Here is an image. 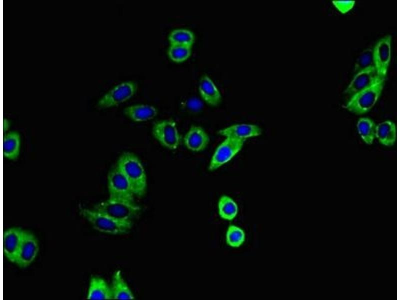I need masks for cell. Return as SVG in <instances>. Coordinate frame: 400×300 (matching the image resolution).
<instances>
[{
    "label": "cell",
    "instance_id": "6da1fadb",
    "mask_svg": "<svg viewBox=\"0 0 400 300\" xmlns=\"http://www.w3.org/2000/svg\"><path fill=\"white\" fill-rule=\"evenodd\" d=\"M116 165L128 181L134 195L143 196L146 190L147 180L139 158L131 152H124L119 157Z\"/></svg>",
    "mask_w": 400,
    "mask_h": 300
},
{
    "label": "cell",
    "instance_id": "7a4b0ae2",
    "mask_svg": "<svg viewBox=\"0 0 400 300\" xmlns=\"http://www.w3.org/2000/svg\"><path fill=\"white\" fill-rule=\"evenodd\" d=\"M385 79L378 78L370 86L350 97L345 107L356 114L368 112L379 98L384 86Z\"/></svg>",
    "mask_w": 400,
    "mask_h": 300
},
{
    "label": "cell",
    "instance_id": "3957f363",
    "mask_svg": "<svg viewBox=\"0 0 400 300\" xmlns=\"http://www.w3.org/2000/svg\"><path fill=\"white\" fill-rule=\"evenodd\" d=\"M80 214L94 229L105 234H126L130 230L132 224V222L118 220L94 210L82 208Z\"/></svg>",
    "mask_w": 400,
    "mask_h": 300
},
{
    "label": "cell",
    "instance_id": "277c9868",
    "mask_svg": "<svg viewBox=\"0 0 400 300\" xmlns=\"http://www.w3.org/2000/svg\"><path fill=\"white\" fill-rule=\"evenodd\" d=\"M94 210L118 220L132 222L140 208L134 202L108 198L96 204Z\"/></svg>",
    "mask_w": 400,
    "mask_h": 300
},
{
    "label": "cell",
    "instance_id": "5b68a950",
    "mask_svg": "<svg viewBox=\"0 0 400 300\" xmlns=\"http://www.w3.org/2000/svg\"><path fill=\"white\" fill-rule=\"evenodd\" d=\"M152 133L161 145L170 150L177 149L182 141L176 123L172 119L156 122L152 126Z\"/></svg>",
    "mask_w": 400,
    "mask_h": 300
},
{
    "label": "cell",
    "instance_id": "8992f818",
    "mask_svg": "<svg viewBox=\"0 0 400 300\" xmlns=\"http://www.w3.org/2000/svg\"><path fill=\"white\" fill-rule=\"evenodd\" d=\"M109 198L134 202V194L131 186L118 168L116 165L108 176Z\"/></svg>",
    "mask_w": 400,
    "mask_h": 300
},
{
    "label": "cell",
    "instance_id": "52a82bcc",
    "mask_svg": "<svg viewBox=\"0 0 400 300\" xmlns=\"http://www.w3.org/2000/svg\"><path fill=\"white\" fill-rule=\"evenodd\" d=\"M244 140L226 137L216 149L208 165L210 171L216 170L230 161L242 148Z\"/></svg>",
    "mask_w": 400,
    "mask_h": 300
},
{
    "label": "cell",
    "instance_id": "ba28073f",
    "mask_svg": "<svg viewBox=\"0 0 400 300\" xmlns=\"http://www.w3.org/2000/svg\"><path fill=\"white\" fill-rule=\"evenodd\" d=\"M137 87L136 83L133 81L118 84L100 98L98 105L104 108L118 106L131 98L136 93Z\"/></svg>",
    "mask_w": 400,
    "mask_h": 300
},
{
    "label": "cell",
    "instance_id": "9c48e42d",
    "mask_svg": "<svg viewBox=\"0 0 400 300\" xmlns=\"http://www.w3.org/2000/svg\"><path fill=\"white\" fill-rule=\"evenodd\" d=\"M392 36L386 35L380 39L372 48L374 68L377 76L386 78L391 58Z\"/></svg>",
    "mask_w": 400,
    "mask_h": 300
},
{
    "label": "cell",
    "instance_id": "30bf717a",
    "mask_svg": "<svg viewBox=\"0 0 400 300\" xmlns=\"http://www.w3.org/2000/svg\"><path fill=\"white\" fill-rule=\"evenodd\" d=\"M38 250L39 245L36 237L32 232L24 230L14 263L22 268L28 267L35 260Z\"/></svg>",
    "mask_w": 400,
    "mask_h": 300
},
{
    "label": "cell",
    "instance_id": "8fae6325",
    "mask_svg": "<svg viewBox=\"0 0 400 300\" xmlns=\"http://www.w3.org/2000/svg\"><path fill=\"white\" fill-rule=\"evenodd\" d=\"M24 230L20 228H11L6 230L3 234L4 254L10 262L14 263L20 248Z\"/></svg>",
    "mask_w": 400,
    "mask_h": 300
},
{
    "label": "cell",
    "instance_id": "7c38bea8",
    "mask_svg": "<svg viewBox=\"0 0 400 300\" xmlns=\"http://www.w3.org/2000/svg\"><path fill=\"white\" fill-rule=\"evenodd\" d=\"M210 138L205 130L200 126H192L183 138L184 146L190 150L200 152L208 146Z\"/></svg>",
    "mask_w": 400,
    "mask_h": 300
},
{
    "label": "cell",
    "instance_id": "4fadbf2b",
    "mask_svg": "<svg viewBox=\"0 0 400 300\" xmlns=\"http://www.w3.org/2000/svg\"><path fill=\"white\" fill-rule=\"evenodd\" d=\"M378 78L374 68L358 72L354 74L352 80L345 90L344 93L350 98L370 86Z\"/></svg>",
    "mask_w": 400,
    "mask_h": 300
},
{
    "label": "cell",
    "instance_id": "5bb4252c",
    "mask_svg": "<svg viewBox=\"0 0 400 300\" xmlns=\"http://www.w3.org/2000/svg\"><path fill=\"white\" fill-rule=\"evenodd\" d=\"M262 130L258 126L252 124H241L232 125L218 132L220 135L246 140V139L256 137L262 134Z\"/></svg>",
    "mask_w": 400,
    "mask_h": 300
},
{
    "label": "cell",
    "instance_id": "9a60e30c",
    "mask_svg": "<svg viewBox=\"0 0 400 300\" xmlns=\"http://www.w3.org/2000/svg\"><path fill=\"white\" fill-rule=\"evenodd\" d=\"M198 91L202 98L209 105L218 106L222 101V96L217 86L206 74L200 78Z\"/></svg>",
    "mask_w": 400,
    "mask_h": 300
},
{
    "label": "cell",
    "instance_id": "2e32d148",
    "mask_svg": "<svg viewBox=\"0 0 400 300\" xmlns=\"http://www.w3.org/2000/svg\"><path fill=\"white\" fill-rule=\"evenodd\" d=\"M124 112L132 120L142 122L153 119L158 114V110L153 106L136 104L126 108Z\"/></svg>",
    "mask_w": 400,
    "mask_h": 300
},
{
    "label": "cell",
    "instance_id": "e0dca14e",
    "mask_svg": "<svg viewBox=\"0 0 400 300\" xmlns=\"http://www.w3.org/2000/svg\"><path fill=\"white\" fill-rule=\"evenodd\" d=\"M87 299L90 300H112L111 286L102 278H91L87 294Z\"/></svg>",
    "mask_w": 400,
    "mask_h": 300
},
{
    "label": "cell",
    "instance_id": "ac0fdd59",
    "mask_svg": "<svg viewBox=\"0 0 400 300\" xmlns=\"http://www.w3.org/2000/svg\"><path fill=\"white\" fill-rule=\"evenodd\" d=\"M111 289L114 300H134L135 297L124 281L120 270L113 275Z\"/></svg>",
    "mask_w": 400,
    "mask_h": 300
},
{
    "label": "cell",
    "instance_id": "d6986e66",
    "mask_svg": "<svg viewBox=\"0 0 400 300\" xmlns=\"http://www.w3.org/2000/svg\"><path fill=\"white\" fill-rule=\"evenodd\" d=\"M396 130L395 124L390 120H386L376 126V138L386 146H392L396 140Z\"/></svg>",
    "mask_w": 400,
    "mask_h": 300
},
{
    "label": "cell",
    "instance_id": "ffe728a7",
    "mask_svg": "<svg viewBox=\"0 0 400 300\" xmlns=\"http://www.w3.org/2000/svg\"><path fill=\"white\" fill-rule=\"evenodd\" d=\"M20 138L16 132H10L4 134L3 140V154L4 157L10 160H16L20 152Z\"/></svg>",
    "mask_w": 400,
    "mask_h": 300
},
{
    "label": "cell",
    "instance_id": "44dd1931",
    "mask_svg": "<svg viewBox=\"0 0 400 300\" xmlns=\"http://www.w3.org/2000/svg\"><path fill=\"white\" fill-rule=\"evenodd\" d=\"M376 126L374 122L368 118H361L358 122L357 128L364 142L372 144L376 138Z\"/></svg>",
    "mask_w": 400,
    "mask_h": 300
},
{
    "label": "cell",
    "instance_id": "7402d4cb",
    "mask_svg": "<svg viewBox=\"0 0 400 300\" xmlns=\"http://www.w3.org/2000/svg\"><path fill=\"white\" fill-rule=\"evenodd\" d=\"M168 40L170 44H179L192 46L194 42V32L186 28H176L170 33Z\"/></svg>",
    "mask_w": 400,
    "mask_h": 300
},
{
    "label": "cell",
    "instance_id": "603a6c76",
    "mask_svg": "<svg viewBox=\"0 0 400 300\" xmlns=\"http://www.w3.org/2000/svg\"><path fill=\"white\" fill-rule=\"evenodd\" d=\"M218 207L220 216L225 220L234 219L238 212V207L236 202L226 196H222L220 198Z\"/></svg>",
    "mask_w": 400,
    "mask_h": 300
},
{
    "label": "cell",
    "instance_id": "cb8c5ba5",
    "mask_svg": "<svg viewBox=\"0 0 400 300\" xmlns=\"http://www.w3.org/2000/svg\"><path fill=\"white\" fill-rule=\"evenodd\" d=\"M192 53V46L170 44L169 46L167 54L168 58L176 62H182L186 60Z\"/></svg>",
    "mask_w": 400,
    "mask_h": 300
},
{
    "label": "cell",
    "instance_id": "d4e9b609",
    "mask_svg": "<svg viewBox=\"0 0 400 300\" xmlns=\"http://www.w3.org/2000/svg\"><path fill=\"white\" fill-rule=\"evenodd\" d=\"M372 68H374L372 48H367L358 57L354 64V74Z\"/></svg>",
    "mask_w": 400,
    "mask_h": 300
},
{
    "label": "cell",
    "instance_id": "484cf974",
    "mask_svg": "<svg viewBox=\"0 0 400 300\" xmlns=\"http://www.w3.org/2000/svg\"><path fill=\"white\" fill-rule=\"evenodd\" d=\"M245 238L244 232L240 228L231 225L228 229L226 234L227 244L232 247H238L244 242Z\"/></svg>",
    "mask_w": 400,
    "mask_h": 300
},
{
    "label": "cell",
    "instance_id": "4316f807",
    "mask_svg": "<svg viewBox=\"0 0 400 300\" xmlns=\"http://www.w3.org/2000/svg\"><path fill=\"white\" fill-rule=\"evenodd\" d=\"M334 6L342 14L350 12L354 6V0H333L332 1Z\"/></svg>",
    "mask_w": 400,
    "mask_h": 300
},
{
    "label": "cell",
    "instance_id": "83f0119b",
    "mask_svg": "<svg viewBox=\"0 0 400 300\" xmlns=\"http://www.w3.org/2000/svg\"><path fill=\"white\" fill-rule=\"evenodd\" d=\"M3 126H4V131L6 133V131L8 130L10 127V122L8 121V120H7L6 119H4V120Z\"/></svg>",
    "mask_w": 400,
    "mask_h": 300
}]
</instances>
